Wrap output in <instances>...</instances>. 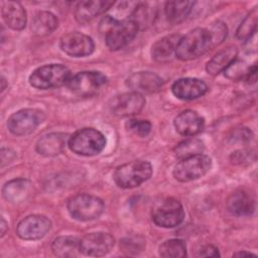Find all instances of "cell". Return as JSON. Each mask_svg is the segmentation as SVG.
Returning <instances> with one entry per match:
<instances>
[{
  "label": "cell",
  "mask_w": 258,
  "mask_h": 258,
  "mask_svg": "<svg viewBox=\"0 0 258 258\" xmlns=\"http://www.w3.org/2000/svg\"><path fill=\"white\" fill-rule=\"evenodd\" d=\"M67 133L52 132L43 135L36 143V151L43 156H55L61 153L69 142Z\"/></svg>",
  "instance_id": "cell-18"
},
{
  "label": "cell",
  "mask_w": 258,
  "mask_h": 258,
  "mask_svg": "<svg viewBox=\"0 0 258 258\" xmlns=\"http://www.w3.org/2000/svg\"><path fill=\"white\" fill-rule=\"evenodd\" d=\"M238 49L234 45H229L221 50H219L208 62L206 70L208 74L212 76H217L237 58Z\"/></svg>",
  "instance_id": "cell-23"
},
{
  "label": "cell",
  "mask_w": 258,
  "mask_h": 258,
  "mask_svg": "<svg viewBox=\"0 0 258 258\" xmlns=\"http://www.w3.org/2000/svg\"><path fill=\"white\" fill-rule=\"evenodd\" d=\"M212 167V159L206 154H197L179 159L173 168V176L176 180L187 182L205 175Z\"/></svg>",
  "instance_id": "cell-8"
},
{
  "label": "cell",
  "mask_w": 258,
  "mask_h": 258,
  "mask_svg": "<svg viewBox=\"0 0 258 258\" xmlns=\"http://www.w3.org/2000/svg\"><path fill=\"white\" fill-rule=\"evenodd\" d=\"M60 49L75 57L90 55L95 49V43L92 37L81 32H69L59 39Z\"/></svg>",
  "instance_id": "cell-14"
},
{
  "label": "cell",
  "mask_w": 258,
  "mask_h": 258,
  "mask_svg": "<svg viewBox=\"0 0 258 258\" xmlns=\"http://www.w3.org/2000/svg\"><path fill=\"white\" fill-rule=\"evenodd\" d=\"M113 5L114 2L112 1H82L76 7L75 17L80 23H87L96 16L104 13Z\"/></svg>",
  "instance_id": "cell-21"
},
{
  "label": "cell",
  "mask_w": 258,
  "mask_h": 258,
  "mask_svg": "<svg viewBox=\"0 0 258 258\" xmlns=\"http://www.w3.org/2000/svg\"><path fill=\"white\" fill-rule=\"evenodd\" d=\"M5 81H6V80H5V79H4V77H2V78H1V83H2V87H1V91H2V92H3V91H4V90H5V87H6V86H5Z\"/></svg>",
  "instance_id": "cell-40"
},
{
  "label": "cell",
  "mask_w": 258,
  "mask_h": 258,
  "mask_svg": "<svg viewBox=\"0 0 258 258\" xmlns=\"http://www.w3.org/2000/svg\"><path fill=\"white\" fill-rule=\"evenodd\" d=\"M228 210L235 216L247 217L255 212V200L244 190L234 191L227 200Z\"/></svg>",
  "instance_id": "cell-20"
},
{
  "label": "cell",
  "mask_w": 258,
  "mask_h": 258,
  "mask_svg": "<svg viewBox=\"0 0 258 258\" xmlns=\"http://www.w3.org/2000/svg\"><path fill=\"white\" fill-rule=\"evenodd\" d=\"M1 14L5 23L14 30H21L26 25V11L19 2L3 1L1 3Z\"/></svg>",
  "instance_id": "cell-19"
},
{
  "label": "cell",
  "mask_w": 258,
  "mask_h": 258,
  "mask_svg": "<svg viewBox=\"0 0 258 258\" xmlns=\"http://www.w3.org/2000/svg\"><path fill=\"white\" fill-rule=\"evenodd\" d=\"M67 208L75 220L87 222L99 218L105 209V205L98 197L79 194L68 201Z\"/></svg>",
  "instance_id": "cell-6"
},
{
  "label": "cell",
  "mask_w": 258,
  "mask_h": 258,
  "mask_svg": "<svg viewBox=\"0 0 258 258\" xmlns=\"http://www.w3.org/2000/svg\"><path fill=\"white\" fill-rule=\"evenodd\" d=\"M180 37L179 34H170L157 40L151 47L152 58L158 62L169 60Z\"/></svg>",
  "instance_id": "cell-24"
},
{
  "label": "cell",
  "mask_w": 258,
  "mask_h": 258,
  "mask_svg": "<svg viewBox=\"0 0 258 258\" xmlns=\"http://www.w3.org/2000/svg\"><path fill=\"white\" fill-rule=\"evenodd\" d=\"M207 29L211 36L213 48L216 47L217 45L221 44L226 39L227 34H228V28H227L226 24L221 21L213 22L212 24H210L209 27H207Z\"/></svg>",
  "instance_id": "cell-32"
},
{
  "label": "cell",
  "mask_w": 258,
  "mask_h": 258,
  "mask_svg": "<svg viewBox=\"0 0 258 258\" xmlns=\"http://www.w3.org/2000/svg\"><path fill=\"white\" fill-rule=\"evenodd\" d=\"M208 91L207 84L197 78H181L176 80L171 86L172 94L180 100L189 101L198 99Z\"/></svg>",
  "instance_id": "cell-16"
},
{
  "label": "cell",
  "mask_w": 258,
  "mask_h": 258,
  "mask_svg": "<svg viewBox=\"0 0 258 258\" xmlns=\"http://www.w3.org/2000/svg\"><path fill=\"white\" fill-rule=\"evenodd\" d=\"M106 143V137L99 130L83 128L70 136L68 146L78 155L93 156L102 152Z\"/></svg>",
  "instance_id": "cell-4"
},
{
  "label": "cell",
  "mask_w": 258,
  "mask_h": 258,
  "mask_svg": "<svg viewBox=\"0 0 258 258\" xmlns=\"http://www.w3.org/2000/svg\"><path fill=\"white\" fill-rule=\"evenodd\" d=\"M213 48L207 28H195L181 36L175 46V55L180 60H191Z\"/></svg>",
  "instance_id": "cell-2"
},
{
  "label": "cell",
  "mask_w": 258,
  "mask_h": 258,
  "mask_svg": "<svg viewBox=\"0 0 258 258\" xmlns=\"http://www.w3.org/2000/svg\"><path fill=\"white\" fill-rule=\"evenodd\" d=\"M127 87L139 94L157 92L163 85V80L152 72H137L130 75L126 80Z\"/></svg>",
  "instance_id": "cell-15"
},
{
  "label": "cell",
  "mask_w": 258,
  "mask_h": 258,
  "mask_svg": "<svg viewBox=\"0 0 258 258\" xmlns=\"http://www.w3.org/2000/svg\"><path fill=\"white\" fill-rule=\"evenodd\" d=\"M258 22V10L257 7H254L243 19L236 30V36L240 40L247 41L249 40L256 32Z\"/></svg>",
  "instance_id": "cell-29"
},
{
  "label": "cell",
  "mask_w": 258,
  "mask_h": 258,
  "mask_svg": "<svg viewBox=\"0 0 258 258\" xmlns=\"http://www.w3.org/2000/svg\"><path fill=\"white\" fill-rule=\"evenodd\" d=\"M138 30V25L130 16L120 20L106 15L100 22V31L105 35L106 44L111 50L125 47L134 39Z\"/></svg>",
  "instance_id": "cell-1"
},
{
  "label": "cell",
  "mask_w": 258,
  "mask_h": 258,
  "mask_svg": "<svg viewBox=\"0 0 258 258\" xmlns=\"http://www.w3.org/2000/svg\"><path fill=\"white\" fill-rule=\"evenodd\" d=\"M152 165L147 160L137 159L119 165L113 174L115 183L121 188H133L149 179Z\"/></svg>",
  "instance_id": "cell-3"
},
{
  "label": "cell",
  "mask_w": 258,
  "mask_h": 258,
  "mask_svg": "<svg viewBox=\"0 0 258 258\" xmlns=\"http://www.w3.org/2000/svg\"><path fill=\"white\" fill-rule=\"evenodd\" d=\"M233 256H235V257H245V256H247V257H256L255 254L250 253V252H246V251L237 252V253H235Z\"/></svg>",
  "instance_id": "cell-39"
},
{
  "label": "cell",
  "mask_w": 258,
  "mask_h": 258,
  "mask_svg": "<svg viewBox=\"0 0 258 258\" xmlns=\"http://www.w3.org/2000/svg\"><path fill=\"white\" fill-rule=\"evenodd\" d=\"M81 239L74 236H59L51 244L52 253L60 258H71L79 255Z\"/></svg>",
  "instance_id": "cell-25"
},
{
  "label": "cell",
  "mask_w": 258,
  "mask_h": 258,
  "mask_svg": "<svg viewBox=\"0 0 258 258\" xmlns=\"http://www.w3.org/2000/svg\"><path fill=\"white\" fill-rule=\"evenodd\" d=\"M0 227H1V237H3V236L5 235V233H6V231L8 230V224H7V222L4 220L3 217L1 218Z\"/></svg>",
  "instance_id": "cell-38"
},
{
  "label": "cell",
  "mask_w": 258,
  "mask_h": 258,
  "mask_svg": "<svg viewBox=\"0 0 258 258\" xmlns=\"http://www.w3.org/2000/svg\"><path fill=\"white\" fill-rule=\"evenodd\" d=\"M249 68L250 66H247V63L244 60L236 58L225 69L224 75L230 80L239 81L245 78Z\"/></svg>",
  "instance_id": "cell-31"
},
{
  "label": "cell",
  "mask_w": 258,
  "mask_h": 258,
  "mask_svg": "<svg viewBox=\"0 0 258 258\" xmlns=\"http://www.w3.org/2000/svg\"><path fill=\"white\" fill-rule=\"evenodd\" d=\"M244 80H245V83L250 86L256 84V81H257V64L256 63H253L252 66H250Z\"/></svg>",
  "instance_id": "cell-37"
},
{
  "label": "cell",
  "mask_w": 258,
  "mask_h": 258,
  "mask_svg": "<svg viewBox=\"0 0 258 258\" xmlns=\"http://www.w3.org/2000/svg\"><path fill=\"white\" fill-rule=\"evenodd\" d=\"M254 159H255L254 151L248 150V149L236 150L230 156V160L234 164H248V163H251Z\"/></svg>",
  "instance_id": "cell-34"
},
{
  "label": "cell",
  "mask_w": 258,
  "mask_h": 258,
  "mask_svg": "<svg viewBox=\"0 0 258 258\" xmlns=\"http://www.w3.org/2000/svg\"><path fill=\"white\" fill-rule=\"evenodd\" d=\"M151 217L159 227L174 228L183 221L184 210L179 201L167 198L153 209Z\"/></svg>",
  "instance_id": "cell-10"
},
{
  "label": "cell",
  "mask_w": 258,
  "mask_h": 258,
  "mask_svg": "<svg viewBox=\"0 0 258 258\" xmlns=\"http://www.w3.org/2000/svg\"><path fill=\"white\" fill-rule=\"evenodd\" d=\"M198 257H219L220 253L218 248L213 245H206L199 250L197 254Z\"/></svg>",
  "instance_id": "cell-36"
},
{
  "label": "cell",
  "mask_w": 258,
  "mask_h": 258,
  "mask_svg": "<svg viewBox=\"0 0 258 258\" xmlns=\"http://www.w3.org/2000/svg\"><path fill=\"white\" fill-rule=\"evenodd\" d=\"M44 119L45 115L39 109H21L8 118L7 128L16 136H24L32 133Z\"/></svg>",
  "instance_id": "cell-9"
},
{
  "label": "cell",
  "mask_w": 258,
  "mask_h": 258,
  "mask_svg": "<svg viewBox=\"0 0 258 258\" xmlns=\"http://www.w3.org/2000/svg\"><path fill=\"white\" fill-rule=\"evenodd\" d=\"M231 140L238 143H248L253 138V133L249 128H237L231 135Z\"/></svg>",
  "instance_id": "cell-35"
},
{
  "label": "cell",
  "mask_w": 258,
  "mask_h": 258,
  "mask_svg": "<svg viewBox=\"0 0 258 258\" xmlns=\"http://www.w3.org/2000/svg\"><path fill=\"white\" fill-rule=\"evenodd\" d=\"M204 142L199 138H187L179 142L174 148V154L178 159L187 158L204 152Z\"/></svg>",
  "instance_id": "cell-28"
},
{
  "label": "cell",
  "mask_w": 258,
  "mask_h": 258,
  "mask_svg": "<svg viewBox=\"0 0 258 258\" xmlns=\"http://www.w3.org/2000/svg\"><path fill=\"white\" fill-rule=\"evenodd\" d=\"M158 252L164 258H181L186 256V245L180 239H169L159 246Z\"/></svg>",
  "instance_id": "cell-30"
},
{
  "label": "cell",
  "mask_w": 258,
  "mask_h": 258,
  "mask_svg": "<svg viewBox=\"0 0 258 258\" xmlns=\"http://www.w3.org/2000/svg\"><path fill=\"white\" fill-rule=\"evenodd\" d=\"M126 128L139 137H146L151 131V123L148 120L130 119L126 122Z\"/></svg>",
  "instance_id": "cell-33"
},
{
  "label": "cell",
  "mask_w": 258,
  "mask_h": 258,
  "mask_svg": "<svg viewBox=\"0 0 258 258\" xmlns=\"http://www.w3.org/2000/svg\"><path fill=\"white\" fill-rule=\"evenodd\" d=\"M58 26L57 17L49 11L38 12L31 24V30L35 35L45 36L53 32Z\"/></svg>",
  "instance_id": "cell-26"
},
{
  "label": "cell",
  "mask_w": 258,
  "mask_h": 258,
  "mask_svg": "<svg viewBox=\"0 0 258 258\" xmlns=\"http://www.w3.org/2000/svg\"><path fill=\"white\" fill-rule=\"evenodd\" d=\"M114 237L105 232H95L84 236L80 241V251L87 256H104L114 247Z\"/></svg>",
  "instance_id": "cell-13"
},
{
  "label": "cell",
  "mask_w": 258,
  "mask_h": 258,
  "mask_svg": "<svg viewBox=\"0 0 258 258\" xmlns=\"http://www.w3.org/2000/svg\"><path fill=\"white\" fill-rule=\"evenodd\" d=\"M31 183L26 178H14L6 182L2 188L3 198L9 203H20L30 192Z\"/></svg>",
  "instance_id": "cell-22"
},
{
  "label": "cell",
  "mask_w": 258,
  "mask_h": 258,
  "mask_svg": "<svg viewBox=\"0 0 258 258\" xmlns=\"http://www.w3.org/2000/svg\"><path fill=\"white\" fill-rule=\"evenodd\" d=\"M71 71L61 63H50L34 70L29 76V84L39 90L61 87L71 79Z\"/></svg>",
  "instance_id": "cell-5"
},
{
  "label": "cell",
  "mask_w": 258,
  "mask_h": 258,
  "mask_svg": "<svg viewBox=\"0 0 258 258\" xmlns=\"http://www.w3.org/2000/svg\"><path fill=\"white\" fill-rule=\"evenodd\" d=\"M51 222L42 215H29L22 219L16 228V233L22 240H39L50 230Z\"/></svg>",
  "instance_id": "cell-12"
},
{
  "label": "cell",
  "mask_w": 258,
  "mask_h": 258,
  "mask_svg": "<svg viewBox=\"0 0 258 258\" xmlns=\"http://www.w3.org/2000/svg\"><path fill=\"white\" fill-rule=\"evenodd\" d=\"M175 130L183 136H195L201 133L205 126L204 118L194 110H184L173 121Z\"/></svg>",
  "instance_id": "cell-17"
},
{
  "label": "cell",
  "mask_w": 258,
  "mask_h": 258,
  "mask_svg": "<svg viewBox=\"0 0 258 258\" xmlns=\"http://www.w3.org/2000/svg\"><path fill=\"white\" fill-rule=\"evenodd\" d=\"M107 78L97 71H84L71 77L68 88L79 97H92L99 94L107 85Z\"/></svg>",
  "instance_id": "cell-7"
},
{
  "label": "cell",
  "mask_w": 258,
  "mask_h": 258,
  "mask_svg": "<svg viewBox=\"0 0 258 258\" xmlns=\"http://www.w3.org/2000/svg\"><path fill=\"white\" fill-rule=\"evenodd\" d=\"M145 106V98L142 94L136 92H128L115 96L109 108L113 115L118 117H130L141 112Z\"/></svg>",
  "instance_id": "cell-11"
},
{
  "label": "cell",
  "mask_w": 258,
  "mask_h": 258,
  "mask_svg": "<svg viewBox=\"0 0 258 258\" xmlns=\"http://www.w3.org/2000/svg\"><path fill=\"white\" fill-rule=\"evenodd\" d=\"M194 5L192 1H168L165 3L164 13L170 23L178 24L188 16Z\"/></svg>",
  "instance_id": "cell-27"
}]
</instances>
